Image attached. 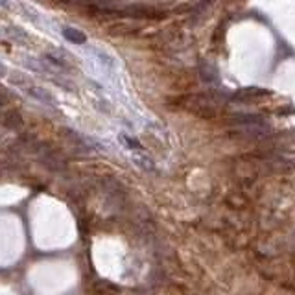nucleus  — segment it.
I'll return each instance as SVG.
<instances>
[{
	"mask_svg": "<svg viewBox=\"0 0 295 295\" xmlns=\"http://www.w3.org/2000/svg\"><path fill=\"white\" fill-rule=\"evenodd\" d=\"M6 67H4V63H0V77H4L6 76Z\"/></svg>",
	"mask_w": 295,
	"mask_h": 295,
	"instance_id": "obj_6",
	"label": "nucleus"
},
{
	"mask_svg": "<svg viewBox=\"0 0 295 295\" xmlns=\"http://www.w3.org/2000/svg\"><path fill=\"white\" fill-rule=\"evenodd\" d=\"M44 61L50 63L52 67H56V69L67 71V69H71L72 56L69 54V52H65V50H59V48H56V46H52V48L44 54Z\"/></svg>",
	"mask_w": 295,
	"mask_h": 295,
	"instance_id": "obj_1",
	"label": "nucleus"
},
{
	"mask_svg": "<svg viewBox=\"0 0 295 295\" xmlns=\"http://www.w3.org/2000/svg\"><path fill=\"white\" fill-rule=\"evenodd\" d=\"M26 91H28V94L32 96V98H36L37 102H41V104H44V106H50V107L57 106L56 98H54L46 89L39 87V85H30V87H26Z\"/></svg>",
	"mask_w": 295,
	"mask_h": 295,
	"instance_id": "obj_2",
	"label": "nucleus"
},
{
	"mask_svg": "<svg viewBox=\"0 0 295 295\" xmlns=\"http://www.w3.org/2000/svg\"><path fill=\"white\" fill-rule=\"evenodd\" d=\"M0 6H4L9 9V7H11V2H9V0H0Z\"/></svg>",
	"mask_w": 295,
	"mask_h": 295,
	"instance_id": "obj_5",
	"label": "nucleus"
},
{
	"mask_svg": "<svg viewBox=\"0 0 295 295\" xmlns=\"http://www.w3.org/2000/svg\"><path fill=\"white\" fill-rule=\"evenodd\" d=\"M94 52H96V56L100 57V61L106 65V67H112V59H111L109 54H106L104 50H94Z\"/></svg>",
	"mask_w": 295,
	"mask_h": 295,
	"instance_id": "obj_4",
	"label": "nucleus"
},
{
	"mask_svg": "<svg viewBox=\"0 0 295 295\" xmlns=\"http://www.w3.org/2000/svg\"><path fill=\"white\" fill-rule=\"evenodd\" d=\"M63 37L67 39V41L74 42V44H83V42L87 41V36H85L81 30L71 28V26L63 28Z\"/></svg>",
	"mask_w": 295,
	"mask_h": 295,
	"instance_id": "obj_3",
	"label": "nucleus"
}]
</instances>
